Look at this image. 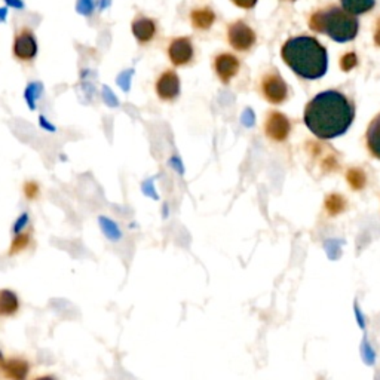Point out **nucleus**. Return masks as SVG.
<instances>
[{
	"label": "nucleus",
	"mask_w": 380,
	"mask_h": 380,
	"mask_svg": "<svg viewBox=\"0 0 380 380\" xmlns=\"http://www.w3.org/2000/svg\"><path fill=\"white\" fill-rule=\"evenodd\" d=\"M310 27L329 34L336 42L352 41L358 33V21L349 12L340 8H330L317 12L310 18Z\"/></svg>",
	"instance_id": "7ed1b4c3"
},
{
	"label": "nucleus",
	"mask_w": 380,
	"mask_h": 380,
	"mask_svg": "<svg viewBox=\"0 0 380 380\" xmlns=\"http://www.w3.org/2000/svg\"><path fill=\"white\" fill-rule=\"evenodd\" d=\"M266 131L272 138L282 140L288 134V121L280 113H273L268 119Z\"/></svg>",
	"instance_id": "ddd939ff"
},
{
	"label": "nucleus",
	"mask_w": 380,
	"mask_h": 380,
	"mask_svg": "<svg viewBox=\"0 0 380 380\" xmlns=\"http://www.w3.org/2000/svg\"><path fill=\"white\" fill-rule=\"evenodd\" d=\"M263 93L272 103H281L287 97V86L280 76H268L263 81Z\"/></svg>",
	"instance_id": "9d476101"
},
{
	"label": "nucleus",
	"mask_w": 380,
	"mask_h": 380,
	"mask_svg": "<svg viewBox=\"0 0 380 380\" xmlns=\"http://www.w3.org/2000/svg\"><path fill=\"white\" fill-rule=\"evenodd\" d=\"M36 52H37V44H36L33 33L29 32L27 29H24L15 39V44H14L15 57L22 61H29L34 58Z\"/></svg>",
	"instance_id": "6e6552de"
},
{
	"label": "nucleus",
	"mask_w": 380,
	"mask_h": 380,
	"mask_svg": "<svg viewBox=\"0 0 380 380\" xmlns=\"http://www.w3.org/2000/svg\"><path fill=\"white\" fill-rule=\"evenodd\" d=\"M232 2L237 6H240V8L248 9V8H253L256 5L257 0H232Z\"/></svg>",
	"instance_id": "a211bd4d"
},
{
	"label": "nucleus",
	"mask_w": 380,
	"mask_h": 380,
	"mask_svg": "<svg viewBox=\"0 0 380 380\" xmlns=\"http://www.w3.org/2000/svg\"><path fill=\"white\" fill-rule=\"evenodd\" d=\"M355 110L352 103L339 91H325L313 98L305 110V122L313 134L329 140L345 134Z\"/></svg>",
	"instance_id": "f257e3e1"
},
{
	"label": "nucleus",
	"mask_w": 380,
	"mask_h": 380,
	"mask_svg": "<svg viewBox=\"0 0 380 380\" xmlns=\"http://www.w3.org/2000/svg\"><path fill=\"white\" fill-rule=\"evenodd\" d=\"M4 360H5V358H4V353H2V350H0V364L4 362Z\"/></svg>",
	"instance_id": "4be33fe9"
},
{
	"label": "nucleus",
	"mask_w": 380,
	"mask_h": 380,
	"mask_svg": "<svg viewBox=\"0 0 380 380\" xmlns=\"http://www.w3.org/2000/svg\"><path fill=\"white\" fill-rule=\"evenodd\" d=\"M214 69L223 82H229L240 70V61L230 54H220L214 60Z\"/></svg>",
	"instance_id": "1a4fd4ad"
},
{
	"label": "nucleus",
	"mask_w": 380,
	"mask_h": 380,
	"mask_svg": "<svg viewBox=\"0 0 380 380\" xmlns=\"http://www.w3.org/2000/svg\"><path fill=\"white\" fill-rule=\"evenodd\" d=\"M355 63H357V60H355V57H353L352 54H349L346 58H343L342 60V65H343V69H350V67H353V65H355Z\"/></svg>",
	"instance_id": "6ab92c4d"
},
{
	"label": "nucleus",
	"mask_w": 380,
	"mask_h": 380,
	"mask_svg": "<svg viewBox=\"0 0 380 380\" xmlns=\"http://www.w3.org/2000/svg\"><path fill=\"white\" fill-rule=\"evenodd\" d=\"M190 20H192V24H193L195 29L207 30L213 25L214 20H216V15H214V12L209 8H202V9L192 11Z\"/></svg>",
	"instance_id": "4468645a"
},
{
	"label": "nucleus",
	"mask_w": 380,
	"mask_h": 380,
	"mask_svg": "<svg viewBox=\"0 0 380 380\" xmlns=\"http://www.w3.org/2000/svg\"><path fill=\"white\" fill-rule=\"evenodd\" d=\"M29 244H30V235L29 233H20L18 237H15V240L12 241L9 254L14 256V254H18V253L24 251L25 248L29 247Z\"/></svg>",
	"instance_id": "f3484780"
},
{
	"label": "nucleus",
	"mask_w": 380,
	"mask_h": 380,
	"mask_svg": "<svg viewBox=\"0 0 380 380\" xmlns=\"http://www.w3.org/2000/svg\"><path fill=\"white\" fill-rule=\"evenodd\" d=\"M169 60L174 65H185L193 57V45L189 37H177L168 48Z\"/></svg>",
	"instance_id": "0eeeda50"
},
{
	"label": "nucleus",
	"mask_w": 380,
	"mask_h": 380,
	"mask_svg": "<svg viewBox=\"0 0 380 380\" xmlns=\"http://www.w3.org/2000/svg\"><path fill=\"white\" fill-rule=\"evenodd\" d=\"M33 365L21 355H11L0 364V379L2 380H30Z\"/></svg>",
	"instance_id": "20e7f679"
},
{
	"label": "nucleus",
	"mask_w": 380,
	"mask_h": 380,
	"mask_svg": "<svg viewBox=\"0 0 380 380\" xmlns=\"http://www.w3.org/2000/svg\"><path fill=\"white\" fill-rule=\"evenodd\" d=\"M156 32V25L150 18H144L140 17L137 20H134L133 22V33L137 37V41L141 44L150 42Z\"/></svg>",
	"instance_id": "f8f14e48"
},
{
	"label": "nucleus",
	"mask_w": 380,
	"mask_h": 380,
	"mask_svg": "<svg viewBox=\"0 0 380 380\" xmlns=\"http://www.w3.org/2000/svg\"><path fill=\"white\" fill-rule=\"evenodd\" d=\"M376 41H377V44L380 45V22H379V27H377V33H376Z\"/></svg>",
	"instance_id": "412c9836"
},
{
	"label": "nucleus",
	"mask_w": 380,
	"mask_h": 380,
	"mask_svg": "<svg viewBox=\"0 0 380 380\" xmlns=\"http://www.w3.org/2000/svg\"><path fill=\"white\" fill-rule=\"evenodd\" d=\"M30 380H58L55 376H52V374H42V376H36Z\"/></svg>",
	"instance_id": "aec40b11"
},
{
	"label": "nucleus",
	"mask_w": 380,
	"mask_h": 380,
	"mask_svg": "<svg viewBox=\"0 0 380 380\" xmlns=\"http://www.w3.org/2000/svg\"><path fill=\"white\" fill-rule=\"evenodd\" d=\"M20 310V299L18 296L8 290V288H2L0 290V317L11 318L17 315Z\"/></svg>",
	"instance_id": "9b49d317"
},
{
	"label": "nucleus",
	"mask_w": 380,
	"mask_h": 380,
	"mask_svg": "<svg viewBox=\"0 0 380 380\" xmlns=\"http://www.w3.org/2000/svg\"><path fill=\"white\" fill-rule=\"evenodd\" d=\"M229 42L230 45L238 49V51H247L253 46V44L256 42V36L253 33V30L248 27L247 24L238 21L232 24L229 27Z\"/></svg>",
	"instance_id": "39448f33"
},
{
	"label": "nucleus",
	"mask_w": 380,
	"mask_h": 380,
	"mask_svg": "<svg viewBox=\"0 0 380 380\" xmlns=\"http://www.w3.org/2000/svg\"><path fill=\"white\" fill-rule=\"evenodd\" d=\"M367 143H369L373 155L380 159V114L374 117L369 131H367Z\"/></svg>",
	"instance_id": "2eb2a0df"
},
{
	"label": "nucleus",
	"mask_w": 380,
	"mask_h": 380,
	"mask_svg": "<svg viewBox=\"0 0 380 380\" xmlns=\"http://www.w3.org/2000/svg\"><path fill=\"white\" fill-rule=\"evenodd\" d=\"M282 58L303 79H318L327 72L325 48L313 37H293L282 48Z\"/></svg>",
	"instance_id": "f03ea898"
},
{
	"label": "nucleus",
	"mask_w": 380,
	"mask_h": 380,
	"mask_svg": "<svg viewBox=\"0 0 380 380\" xmlns=\"http://www.w3.org/2000/svg\"><path fill=\"white\" fill-rule=\"evenodd\" d=\"M156 93H158L159 98L165 101H171L178 97L180 94V79L176 72L166 70L164 72L158 82H156Z\"/></svg>",
	"instance_id": "423d86ee"
},
{
	"label": "nucleus",
	"mask_w": 380,
	"mask_h": 380,
	"mask_svg": "<svg viewBox=\"0 0 380 380\" xmlns=\"http://www.w3.org/2000/svg\"><path fill=\"white\" fill-rule=\"evenodd\" d=\"M343 9L352 15L364 14L374 6V0H342Z\"/></svg>",
	"instance_id": "dca6fc26"
}]
</instances>
